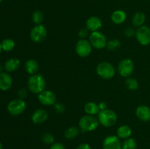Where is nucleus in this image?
<instances>
[{"mask_svg": "<svg viewBox=\"0 0 150 149\" xmlns=\"http://www.w3.org/2000/svg\"><path fill=\"white\" fill-rule=\"evenodd\" d=\"M28 88L32 93L39 94L45 90L46 81L42 74H35L30 75L28 79Z\"/></svg>", "mask_w": 150, "mask_h": 149, "instance_id": "obj_1", "label": "nucleus"}, {"mask_svg": "<svg viewBox=\"0 0 150 149\" xmlns=\"http://www.w3.org/2000/svg\"><path fill=\"white\" fill-rule=\"evenodd\" d=\"M99 124L98 118L95 117V115L86 114L80 118L79 122V127L82 133L90 132L97 129L99 127Z\"/></svg>", "mask_w": 150, "mask_h": 149, "instance_id": "obj_2", "label": "nucleus"}, {"mask_svg": "<svg viewBox=\"0 0 150 149\" xmlns=\"http://www.w3.org/2000/svg\"><path fill=\"white\" fill-rule=\"evenodd\" d=\"M98 118L100 124L105 127H113L115 125L118 119L115 111L108 108L100 111Z\"/></svg>", "mask_w": 150, "mask_h": 149, "instance_id": "obj_3", "label": "nucleus"}, {"mask_svg": "<svg viewBox=\"0 0 150 149\" xmlns=\"http://www.w3.org/2000/svg\"><path fill=\"white\" fill-rule=\"evenodd\" d=\"M96 72L101 78L104 80H110L115 75L116 69L111 63L103 61L97 66Z\"/></svg>", "mask_w": 150, "mask_h": 149, "instance_id": "obj_4", "label": "nucleus"}, {"mask_svg": "<svg viewBox=\"0 0 150 149\" xmlns=\"http://www.w3.org/2000/svg\"><path fill=\"white\" fill-rule=\"evenodd\" d=\"M89 39L92 48L95 49L101 50L106 48V44L108 42L106 37L99 31L91 32L89 36Z\"/></svg>", "mask_w": 150, "mask_h": 149, "instance_id": "obj_5", "label": "nucleus"}, {"mask_svg": "<svg viewBox=\"0 0 150 149\" xmlns=\"http://www.w3.org/2000/svg\"><path fill=\"white\" fill-rule=\"evenodd\" d=\"M26 109V104L23 99H16L10 101L7 105V110L10 115L17 116L23 113Z\"/></svg>", "mask_w": 150, "mask_h": 149, "instance_id": "obj_6", "label": "nucleus"}, {"mask_svg": "<svg viewBox=\"0 0 150 149\" xmlns=\"http://www.w3.org/2000/svg\"><path fill=\"white\" fill-rule=\"evenodd\" d=\"M134 71V63L130 58H124L119 63L117 72L121 77H129Z\"/></svg>", "mask_w": 150, "mask_h": 149, "instance_id": "obj_7", "label": "nucleus"}, {"mask_svg": "<svg viewBox=\"0 0 150 149\" xmlns=\"http://www.w3.org/2000/svg\"><path fill=\"white\" fill-rule=\"evenodd\" d=\"M47 29L42 24H38L34 26L30 32V38L32 42L40 43L43 42L47 37Z\"/></svg>", "mask_w": 150, "mask_h": 149, "instance_id": "obj_8", "label": "nucleus"}, {"mask_svg": "<svg viewBox=\"0 0 150 149\" xmlns=\"http://www.w3.org/2000/svg\"><path fill=\"white\" fill-rule=\"evenodd\" d=\"M92 46L90 42L86 39H80L76 45V52L79 56L86 58L91 54Z\"/></svg>", "mask_w": 150, "mask_h": 149, "instance_id": "obj_9", "label": "nucleus"}, {"mask_svg": "<svg viewBox=\"0 0 150 149\" xmlns=\"http://www.w3.org/2000/svg\"><path fill=\"white\" fill-rule=\"evenodd\" d=\"M136 37L138 42L144 46L150 44V28L147 26H142L138 28L136 32Z\"/></svg>", "mask_w": 150, "mask_h": 149, "instance_id": "obj_10", "label": "nucleus"}, {"mask_svg": "<svg viewBox=\"0 0 150 149\" xmlns=\"http://www.w3.org/2000/svg\"><path fill=\"white\" fill-rule=\"evenodd\" d=\"M38 101L44 106H52L57 102V96L52 91L44 90L38 94Z\"/></svg>", "mask_w": 150, "mask_h": 149, "instance_id": "obj_11", "label": "nucleus"}, {"mask_svg": "<svg viewBox=\"0 0 150 149\" xmlns=\"http://www.w3.org/2000/svg\"><path fill=\"white\" fill-rule=\"evenodd\" d=\"M122 143L117 135H109L103 142V149H122Z\"/></svg>", "mask_w": 150, "mask_h": 149, "instance_id": "obj_12", "label": "nucleus"}, {"mask_svg": "<svg viewBox=\"0 0 150 149\" xmlns=\"http://www.w3.org/2000/svg\"><path fill=\"white\" fill-rule=\"evenodd\" d=\"M48 112L45 110L40 108V109H37L36 110L34 111L32 117H31V119L34 124H40L45 123L48 119Z\"/></svg>", "mask_w": 150, "mask_h": 149, "instance_id": "obj_13", "label": "nucleus"}, {"mask_svg": "<svg viewBox=\"0 0 150 149\" xmlns=\"http://www.w3.org/2000/svg\"><path fill=\"white\" fill-rule=\"evenodd\" d=\"M102 20L98 16H91L86 21V27L91 32H98L102 28Z\"/></svg>", "mask_w": 150, "mask_h": 149, "instance_id": "obj_14", "label": "nucleus"}, {"mask_svg": "<svg viewBox=\"0 0 150 149\" xmlns=\"http://www.w3.org/2000/svg\"><path fill=\"white\" fill-rule=\"evenodd\" d=\"M136 115L143 122L150 121V108L146 105H139L136 110Z\"/></svg>", "mask_w": 150, "mask_h": 149, "instance_id": "obj_15", "label": "nucleus"}, {"mask_svg": "<svg viewBox=\"0 0 150 149\" xmlns=\"http://www.w3.org/2000/svg\"><path fill=\"white\" fill-rule=\"evenodd\" d=\"M13 85V78L7 72L0 73V89L1 91H7L11 88Z\"/></svg>", "mask_w": 150, "mask_h": 149, "instance_id": "obj_16", "label": "nucleus"}, {"mask_svg": "<svg viewBox=\"0 0 150 149\" xmlns=\"http://www.w3.org/2000/svg\"><path fill=\"white\" fill-rule=\"evenodd\" d=\"M111 19L114 23L117 25L122 24L127 19V14L122 10H117L112 13L111 15Z\"/></svg>", "mask_w": 150, "mask_h": 149, "instance_id": "obj_17", "label": "nucleus"}, {"mask_svg": "<svg viewBox=\"0 0 150 149\" xmlns=\"http://www.w3.org/2000/svg\"><path fill=\"white\" fill-rule=\"evenodd\" d=\"M21 65V61L17 58H11L4 63V69L8 72H13L19 68Z\"/></svg>", "mask_w": 150, "mask_h": 149, "instance_id": "obj_18", "label": "nucleus"}, {"mask_svg": "<svg viewBox=\"0 0 150 149\" xmlns=\"http://www.w3.org/2000/svg\"><path fill=\"white\" fill-rule=\"evenodd\" d=\"M39 70V64L35 59H29L25 63V70L30 75L37 74Z\"/></svg>", "mask_w": 150, "mask_h": 149, "instance_id": "obj_19", "label": "nucleus"}, {"mask_svg": "<svg viewBox=\"0 0 150 149\" xmlns=\"http://www.w3.org/2000/svg\"><path fill=\"white\" fill-rule=\"evenodd\" d=\"M132 134V129L129 126H120L117 130V136L120 140H125L130 137Z\"/></svg>", "mask_w": 150, "mask_h": 149, "instance_id": "obj_20", "label": "nucleus"}, {"mask_svg": "<svg viewBox=\"0 0 150 149\" xmlns=\"http://www.w3.org/2000/svg\"><path fill=\"white\" fill-rule=\"evenodd\" d=\"M84 111L87 115H98L100 110L98 106V104L94 102H89L85 104Z\"/></svg>", "mask_w": 150, "mask_h": 149, "instance_id": "obj_21", "label": "nucleus"}, {"mask_svg": "<svg viewBox=\"0 0 150 149\" xmlns=\"http://www.w3.org/2000/svg\"><path fill=\"white\" fill-rule=\"evenodd\" d=\"M145 20H146V15L143 12H137L135 13L132 18V23L134 27L139 28L144 26Z\"/></svg>", "mask_w": 150, "mask_h": 149, "instance_id": "obj_22", "label": "nucleus"}, {"mask_svg": "<svg viewBox=\"0 0 150 149\" xmlns=\"http://www.w3.org/2000/svg\"><path fill=\"white\" fill-rule=\"evenodd\" d=\"M79 132H80V129L76 127H70L65 130L64 135L67 140H73L79 135Z\"/></svg>", "mask_w": 150, "mask_h": 149, "instance_id": "obj_23", "label": "nucleus"}, {"mask_svg": "<svg viewBox=\"0 0 150 149\" xmlns=\"http://www.w3.org/2000/svg\"><path fill=\"white\" fill-rule=\"evenodd\" d=\"M1 43V48H2L3 51H6V52H9L14 49L15 46H16V43H15L14 40L10 38H7L4 39Z\"/></svg>", "mask_w": 150, "mask_h": 149, "instance_id": "obj_24", "label": "nucleus"}, {"mask_svg": "<svg viewBox=\"0 0 150 149\" xmlns=\"http://www.w3.org/2000/svg\"><path fill=\"white\" fill-rule=\"evenodd\" d=\"M125 86L127 87V89H129L130 91H136L139 89V82L136 80V78H133V77H127L125 80Z\"/></svg>", "mask_w": 150, "mask_h": 149, "instance_id": "obj_25", "label": "nucleus"}, {"mask_svg": "<svg viewBox=\"0 0 150 149\" xmlns=\"http://www.w3.org/2000/svg\"><path fill=\"white\" fill-rule=\"evenodd\" d=\"M137 148V144L136 140L132 137L125 139L122 143V149H136Z\"/></svg>", "mask_w": 150, "mask_h": 149, "instance_id": "obj_26", "label": "nucleus"}, {"mask_svg": "<svg viewBox=\"0 0 150 149\" xmlns=\"http://www.w3.org/2000/svg\"><path fill=\"white\" fill-rule=\"evenodd\" d=\"M121 45V42L118 39H111L107 42L106 48L110 51H114Z\"/></svg>", "mask_w": 150, "mask_h": 149, "instance_id": "obj_27", "label": "nucleus"}, {"mask_svg": "<svg viewBox=\"0 0 150 149\" xmlns=\"http://www.w3.org/2000/svg\"><path fill=\"white\" fill-rule=\"evenodd\" d=\"M32 21L35 23L36 25L42 24V21L44 20V15L40 10H36L32 13Z\"/></svg>", "mask_w": 150, "mask_h": 149, "instance_id": "obj_28", "label": "nucleus"}, {"mask_svg": "<svg viewBox=\"0 0 150 149\" xmlns=\"http://www.w3.org/2000/svg\"><path fill=\"white\" fill-rule=\"evenodd\" d=\"M42 140L45 144L52 145L54 143V137L52 134L49 132L44 133L42 136Z\"/></svg>", "mask_w": 150, "mask_h": 149, "instance_id": "obj_29", "label": "nucleus"}, {"mask_svg": "<svg viewBox=\"0 0 150 149\" xmlns=\"http://www.w3.org/2000/svg\"><path fill=\"white\" fill-rule=\"evenodd\" d=\"M54 109L57 113H62L65 111V107L61 102H56L54 105Z\"/></svg>", "mask_w": 150, "mask_h": 149, "instance_id": "obj_30", "label": "nucleus"}, {"mask_svg": "<svg viewBox=\"0 0 150 149\" xmlns=\"http://www.w3.org/2000/svg\"><path fill=\"white\" fill-rule=\"evenodd\" d=\"M90 31L87 29L86 27L82 28L79 30V37H80V39H86V37H87L88 36H89L90 33H89Z\"/></svg>", "mask_w": 150, "mask_h": 149, "instance_id": "obj_31", "label": "nucleus"}, {"mask_svg": "<svg viewBox=\"0 0 150 149\" xmlns=\"http://www.w3.org/2000/svg\"><path fill=\"white\" fill-rule=\"evenodd\" d=\"M136 32L133 27H127L125 30L124 33L127 37H132L133 36H136Z\"/></svg>", "mask_w": 150, "mask_h": 149, "instance_id": "obj_32", "label": "nucleus"}, {"mask_svg": "<svg viewBox=\"0 0 150 149\" xmlns=\"http://www.w3.org/2000/svg\"><path fill=\"white\" fill-rule=\"evenodd\" d=\"M27 94H28L27 90H26V89H23V88L19 89L18 91V99H25V98L27 96Z\"/></svg>", "mask_w": 150, "mask_h": 149, "instance_id": "obj_33", "label": "nucleus"}, {"mask_svg": "<svg viewBox=\"0 0 150 149\" xmlns=\"http://www.w3.org/2000/svg\"><path fill=\"white\" fill-rule=\"evenodd\" d=\"M50 149H65L64 145L61 143H55L51 145Z\"/></svg>", "mask_w": 150, "mask_h": 149, "instance_id": "obj_34", "label": "nucleus"}, {"mask_svg": "<svg viewBox=\"0 0 150 149\" xmlns=\"http://www.w3.org/2000/svg\"><path fill=\"white\" fill-rule=\"evenodd\" d=\"M76 149H92V148L88 143H81L78 146Z\"/></svg>", "mask_w": 150, "mask_h": 149, "instance_id": "obj_35", "label": "nucleus"}, {"mask_svg": "<svg viewBox=\"0 0 150 149\" xmlns=\"http://www.w3.org/2000/svg\"><path fill=\"white\" fill-rule=\"evenodd\" d=\"M98 106H99V108L100 110H103L107 109V105L106 103L105 102H101L98 104Z\"/></svg>", "mask_w": 150, "mask_h": 149, "instance_id": "obj_36", "label": "nucleus"}, {"mask_svg": "<svg viewBox=\"0 0 150 149\" xmlns=\"http://www.w3.org/2000/svg\"><path fill=\"white\" fill-rule=\"evenodd\" d=\"M2 72V66H1V64H0V73Z\"/></svg>", "mask_w": 150, "mask_h": 149, "instance_id": "obj_37", "label": "nucleus"}, {"mask_svg": "<svg viewBox=\"0 0 150 149\" xmlns=\"http://www.w3.org/2000/svg\"><path fill=\"white\" fill-rule=\"evenodd\" d=\"M1 51H2V48H1V43L0 42V53H1Z\"/></svg>", "mask_w": 150, "mask_h": 149, "instance_id": "obj_38", "label": "nucleus"}, {"mask_svg": "<svg viewBox=\"0 0 150 149\" xmlns=\"http://www.w3.org/2000/svg\"><path fill=\"white\" fill-rule=\"evenodd\" d=\"M0 149H2V145H1V142H0Z\"/></svg>", "mask_w": 150, "mask_h": 149, "instance_id": "obj_39", "label": "nucleus"}, {"mask_svg": "<svg viewBox=\"0 0 150 149\" xmlns=\"http://www.w3.org/2000/svg\"><path fill=\"white\" fill-rule=\"evenodd\" d=\"M2 1H3V0H0V3H1Z\"/></svg>", "mask_w": 150, "mask_h": 149, "instance_id": "obj_40", "label": "nucleus"}]
</instances>
